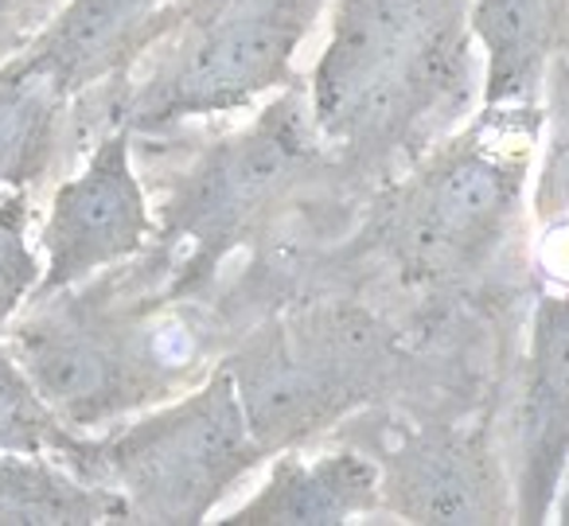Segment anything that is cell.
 I'll use <instances>...</instances> for the list:
<instances>
[{"label":"cell","instance_id":"19","mask_svg":"<svg viewBox=\"0 0 569 526\" xmlns=\"http://www.w3.org/2000/svg\"><path fill=\"white\" fill-rule=\"evenodd\" d=\"M553 515H558V523H569V472H566V479H561V492H558V503H553Z\"/></svg>","mask_w":569,"mask_h":526},{"label":"cell","instance_id":"10","mask_svg":"<svg viewBox=\"0 0 569 526\" xmlns=\"http://www.w3.org/2000/svg\"><path fill=\"white\" fill-rule=\"evenodd\" d=\"M569 472V289L542 292L530 312V351L515 417V523L553 518Z\"/></svg>","mask_w":569,"mask_h":526},{"label":"cell","instance_id":"13","mask_svg":"<svg viewBox=\"0 0 569 526\" xmlns=\"http://www.w3.org/2000/svg\"><path fill=\"white\" fill-rule=\"evenodd\" d=\"M468 28L483 56L480 106H542L569 0H468Z\"/></svg>","mask_w":569,"mask_h":526},{"label":"cell","instance_id":"8","mask_svg":"<svg viewBox=\"0 0 569 526\" xmlns=\"http://www.w3.org/2000/svg\"><path fill=\"white\" fill-rule=\"evenodd\" d=\"M379 440H348L379 464V499L406 523H515L503 464L480 429L379 414Z\"/></svg>","mask_w":569,"mask_h":526},{"label":"cell","instance_id":"1","mask_svg":"<svg viewBox=\"0 0 569 526\" xmlns=\"http://www.w3.org/2000/svg\"><path fill=\"white\" fill-rule=\"evenodd\" d=\"M129 137L152 207V235L129 261L164 297H207L238 250L266 254L297 211L359 199L312 126L305 79L242 126Z\"/></svg>","mask_w":569,"mask_h":526},{"label":"cell","instance_id":"14","mask_svg":"<svg viewBox=\"0 0 569 526\" xmlns=\"http://www.w3.org/2000/svg\"><path fill=\"white\" fill-rule=\"evenodd\" d=\"M74 152V98L51 79L0 63V188L43 183Z\"/></svg>","mask_w":569,"mask_h":526},{"label":"cell","instance_id":"9","mask_svg":"<svg viewBox=\"0 0 569 526\" xmlns=\"http://www.w3.org/2000/svg\"><path fill=\"white\" fill-rule=\"evenodd\" d=\"M152 235V207L133 165L126 129L90 141L87 168L56 188L40 227L43 274L36 297L90 281L102 269L141 254Z\"/></svg>","mask_w":569,"mask_h":526},{"label":"cell","instance_id":"11","mask_svg":"<svg viewBox=\"0 0 569 526\" xmlns=\"http://www.w3.org/2000/svg\"><path fill=\"white\" fill-rule=\"evenodd\" d=\"M168 0H63L48 24L9 56L12 67L51 79L79 98L126 71L152 43Z\"/></svg>","mask_w":569,"mask_h":526},{"label":"cell","instance_id":"12","mask_svg":"<svg viewBox=\"0 0 569 526\" xmlns=\"http://www.w3.org/2000/svg\"><path fill=\"white\" fill-rule=\"evenodd\" d=\"M269 476L227 526H343L359 515H379V464L356 445L301 453L281 448L269 456Z\"/></svg>","mask_w":569,"mask_h":526},{"label":"cell","instance_id":"5","mask_svg":"<svg viewBox=\"0 0 569 526\" xmlns=\"http://www.w3.org/2000/svg\"><path fill=\"white\" fill-rule=\"evenodd\" d=\"M542 126V106H480L367 196V250L410 289H449L483 274L527 211Z\"/></svg>","mask_w":569,"mask_h":526},{"label":"cell","instance_id":"4","mask_svg":"<svg viewBox=\"0 0 569 526\" xmlns=\"http://www.w3.org/2000/svg\"><path fill=\"white\" fill-rule=\"evenodd\" d=\"M328 0H168L152 43L74 98V152L102 133H164L258 106L301 75L293 59Z\"/></svg>","mask_w":569,"mask_h":526},{"label":"cell","instance_id":"3","mask_svg":"<svg viewBox=\"0 0 569 526\" xmlns=\"http://www.w3.org/2000/svg\"><path fill=\"white\" fill-rule=\"evenodd\" d=\"M12 359L71 429L94 433L199 386L238 339L207 297H164L133 261L28 297L0 331Z\"/></svg>","mask_w":569,"mask_h":526},{"label":"cell","instance_id":"16","mask_svg":"<svg viewBox=\"0 0 569 526\" xmlns=\"http://www.w3.org/2000/svg\"><path fill=\"white\" fill-rule=\"evenodd\" d=\"M0 453L59 456L74 472L90 453V433H79L43 401L12 351L0 339Z\"/></svg>","mask_w":569,"mask_h":526},{"label":"cell","instance_id":"15","mask_svg":"<svg viewBox=\"0 0 569 526\" xmlns=\"http://www.w3.org/2000/svg\"><path fill=\"white\" fill-rule=\"evenodd\" d=\"M133 523L113 487L90 484L59 456L0 453V526Z\"/></svg>","mask_w":569,"mask_h":526},{"label":"cell","instance_id":"7","mask_svg":"<svg viewBox=\"0 0 569 526\" xmlns=\"http://www.w3.org/2000/svg\"><path fill=\"white\" fill-rule=\"evenodd\" d=\"M269 460L222 363L199 386L90 437L79 476L113 487L141 526H199Z\"/></svg>","mask_w":569,"mask_h":526},{"label":"cell","instance_id":"17","mask_svg":"<svg viewBox=\"0 0 569 526\" xmlns=\"http://www.w3.org/2000/svg\"><path fill=\"white\" fill-rule=\"evenodd\" d=\"M28 222H32V191L0 188V331L32 297L43 274L28 242Z\"/></svg>","mask_w":569,"mask_h":526},{"label":"cell","instance_id":"2","mask_svg":"<svg viewBox=\"0 0 569 526\" xmlns=\"http://www.w3.org/2000/svg\"><path fill=\"white\" fill-rule=\"evenodd\" d=\"M480 82L468 0H332L305 87L320 141L367 199L465 126Z\"/></svg>","mask_w":569,"mask_h":526},{"label":"cell","instance_id":"20","mask_svg":"<svg viewBox=\"0 0 569 526\" xmlns=\"http://www.w3.org/2000/svg\"><path fill=\"white\" fill-rule=\"evenodd\" d=\"M51 4H56V0H51Z\"/></svg>","mask_w":569,"mask_h":526},{"label":"cell","instance_id":"6","mask_svg":"<svg viewBox=\"0 0 569 526\" xmlns=\"http://www.w3.org/2000/svg\"><path fill=\"white\" fill-rule=\"evenodd\" d=\"M269 456L305 448L402 390L406 347L363 300H301L253 320L222 355Z\"/></svg>","mask_w":569,"mask_h":526},{"label":"cell","instance_id":"18","mask_svg":"<svg viewBox=\"0 0 569 526\" xmlns=\"http://www.w3.org/2000/svg\"><path fill=\"white\" fill-rule=\"evenodd\" d=\"M56 12L51 0H0V56H17Z\"/></svg>","mask_w":569,"mask_h":526}]
</instances>
